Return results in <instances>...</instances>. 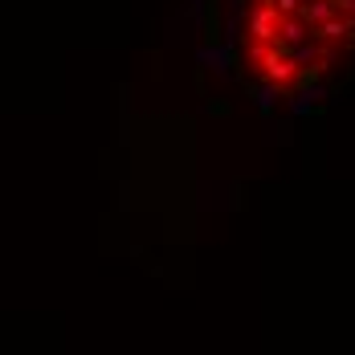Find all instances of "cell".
Segmentation results:
<instances>
[{"label": "cell", "instance_id": "1", "mask_svg": "<svg viewBox=\"0 0 355 355\" xmlns=\"http://www.w3.org/2000/svg\"><path fill=\"white\" fill-rule=\"evenodd\" d=\"M237 45L270 90H311L355 53V0H241Z\"/></svg>", "mask_w": 355, "mask_h": 355}]
</instances>
